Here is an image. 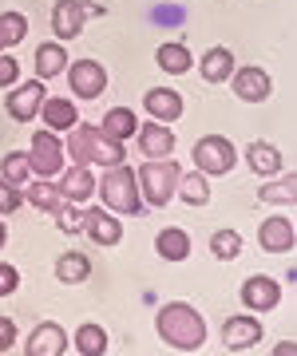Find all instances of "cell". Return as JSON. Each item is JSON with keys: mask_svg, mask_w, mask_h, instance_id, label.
Returning <instances> with one entry per match:
<instances>
[{"mask_svg": "<svg viewBox=\"0 0 297 356\" xmlns=\"http://www.w3.org/2000/svg\"><path fill=\"white\" fill-rule=\"evenodd\" d=\"M155 329L179 353H194V348H202V341H207V321L198 317L186 301H170V305L159 309Z\"/></svg>", "mask_w": 297, "mask_h": 356, "instance_id": "obj_1", "label": "cell"}, {"mask_svg": "<svg viewBox=\"0 0 297 356\" xmlns=\"http://www.w3.org/2000/svg\"><path fill=\"white\" fill-rule=\"evenodd\" d=\"M64 154L72 159V163H79V166H88V163H99V166H115V163H123V143H115V139H107L99 127H88V123H76L72 127V135H67V143H64Z\"/></svg>", "mask_w": 297, "mask_h": 356, "instance_id": "obj_2", "label": "cell"}, {"mask_svg": "<svg viewBox=\"0 0 297 356\" xmlns=\"http://www.w3.org/2000/svg\"><path fill=\"white\" fill-rule=\"evenodd\" d=\"M99 198L111 214H143V194L135 182V170L123 163L107 166V175L99 178Z\"/></svg>", "mask_w": 297, "mask_h": 356, "instance_id": "obj_3", "label": "cell"}, {"mask_svg": "<svg viewBox=\"0 0 297 356\" xmlns=\"http://www.w3.org/2000/svg\"><path fill=\"white\" fill-rule=\"evenodd\" d=\"M179 163L175 159H147V163L135 170V182H139V194L147 206H167L175 198V186H179Z\"/></svg>", "mask_w": 297, "mask_h": 356, "instance_id": "obj_4", "label": "cell"}, {"mask_svg": "<svg viewBox=\"0 0 297 356\" xmlns=\"http://www.w3.org/2000/svg\"><path fill=\"white\" fill-rule=\"evenodd\" d=\"M234 163H238V151L226 135H202L194 143V166L202 175H226V170H234Z\"/></svg>", "mask_w": 297, "mask_h": 356, "instance_id": "obj_5", "label": "cell"}, {"mask_svg": "<svg viewBox=\"0 0 297 356\" xmlns=\"http://www.w3.org/2000/svg\"><path fill=\"white\" fill-rule=\"evenodd\" d=\"M28 166L36 178H56L64 170V143L56 131H36L32 139V151H28Z\"/></svg>", "mask_w": 297, "mask_h": 356, "instance_id": "obj_6", "label": "cell"}, {"mask_svg": "<svg viewBox=\"0 0 297 356\" xmlns=\"http://www.w3.org/2000/svg\"><path fill=\"white\" fill-rule=\"evenodd\" d=\"M104 4H83V0H56L52 4V32L60 40H76L83 32V16H99Z\"/></svg>", "mask_w": 297, "mask_h": 356, "instance_id": "obj_7", "label": "cell"}, {"mask_svg": "<svg viewBox=\"0 0 297 356\" xmlns=\"http://www.w3.org/2000/svg\"><path fill=\"white\" fill-rule=\"evenodd\" d=\"M67 83H72V91L79 99H99L107 91V72L99 60H76L67 67Z\"/></svg>", "mask_w": 297, "mask_h": 356, "instance_id": "obj_8", "label": "cell"}, {"mask_svg": "<svg viewBox=\"0 0 297 356\" xmlns=\"http://www.w3.org/2000/svg\"><path fill=\"white\" fill-rule=\"evenodd\" d=\"M48 99V91H44V79H28L24 88H13L8 91V115L13 119H20V123H28V119H36L40 115V103Z\"/></svg>", "mask_w": 297, "mask_h": 356, "instance_id": "obj_9", "label": "cell"}, {"mask_svg": "<svg viewBox=\"0 0 297 356\" xmlns=\"http://www.w3.org/2000/svg\"><path fill=\"white\" fill-rule=\"evenodd\" d=\"M258 341H262V321L258 317L238 313V317H230L222 325V344H226L230 353H246V348H254Z\"/></svg>", "mask_w": 297, "mask_h": 356, "instance_id": "obj_10", "label": "cell"}, {"mask_svg": "<svg viewBox=\"0 0 297 356\" xmlns=\"http://www.w3.org/2000/svg\"><path fill=\"white\" fill-rule=\"evenodd\" d=\"M278 301H282V285L273 277H262V273L246 277V285H242V305L246 309L266 313V309H278Z\"/></svg>", "mask_w": 297, "mask_h": 356, "instance_id": "obj_11", "label": "cell"}, {"mask_svg": "<svg viewBox=\"0 0 297 356\" xmlns=\"http://www.w3.org/2000/svg\"><path fill=\"white\" fill-rule=\"evenodd\" d=\"M258 242H262V250H270V254H289V250H294V242H297L294 222H289V218H282V214L266 218V222H262V229H258Z\"/></svg>", "mask_w": 297, "mask_h": 356, "instance_id": "obj_12", "label": "cell"}, {"mask_svg": "<svg viewBox=\"0 0 297 356\" xmlns=\"http://www.w3.org/2000/svg\"><path fill=\"white\" fill-rule=\"evenodd\" d=\"M230 79H234V95H238V99H246V103L270 99V91H273L270 76H266L262 67H242V72H230Z\"/></svg>", "mask_w": 297, "mask_h": 356, "instance_id": "obj_13", "label": "cell"}, {"mask_svg": "<svg viewBox=\"0 0 297 356\" xmlns=\"http://www.w3.org/2000/svg\"><path fill=\"white\" fill-rule=\"evenodd\" d=\"M64 353H67V332L60 325L44 321V325L32 329V337H28V356H64Z\"/></svg>", "mask_w": 297, "mask_h": 356, "instance_id": "obj_14", "label": "cell"}, {"mask_svg": "<svg viewBox=\"0 0 297 356\" xmlns=\"http://www.w3.org/2000/svg\"><path fill=\"white\" fill-rule=\"evenodd\" d=\"M83 234H88L95 245H119L123 226H119L115 214H104V210H83Z\"/></svg>", "mask_w": 297, "mask_h": 356, "instance_id": "obj_15", "label": "cell"}, {"mask_svg": "<svg viewBox=\"0 0 297 356\" xmlns=\"http://www.w3.org/2000/svg\"><path fill=\"white\" fill-rule=\"evenodd\" d=\"M139 135V151L147 154V159H167L170 151H175V131L167 127V123H147V127L135 131Z\"/></svg>", "mask_w": 297, "mask_h": 356, "instance_id": "obj_16", "label": "cell"}, {"mask_svg": "<svg viewBox=\"0 0 297 356\" xmlns=\"http://www.w3.org/2000/svg\"><path fill=\"white\" fill-rule=\"evenodd\" d=\"M60 194H64L67 202H88L91 194H95V178H91L88 166H72V170H60Z\"/></svg>", "mask_w": 297, "mask_h": 356, "instance_id": "obj_17", "label": "cell"}, {"mask_svg": "<svg viewBox=\"0 0 297 356\" xmlns=\"http://www.w3.org/2000/svg\"><path fill=\"white\" fill-rule=\"evenodd\" d=\"M143 107H147V115H151V119L170 123V119H179V115H182V95L175 88H155V91H147Z\"/></svg>", "mask_w": 297, "mask_h": 356, "instance_id": "obj_18", "label": "cell"}, {"mask_svg": "<svg viewBox=\"0 0 297 356\" xmlns=\"http://www.w3.org/2000/svg\"><path fill=\"white\" fill-rule=\"evenodd\" d=\"M40 119L48 123V131H72L79 123V111H76V103L72 99H44L40 103Z\"/></svg>", "mask_w": 297, "mask_h": 356, "instance_id": "obj_19", "label": "cell"}, {"mask_svg": "<svg viewBox=\"0 0 297 356\" xmlns=\"http://www.w3.org/2000/svg\"><path fill=\"white\" fill-rule=\"evenodd\" d=\"M99 131H104L107 139L127 143L131 135L139 131V119H135V111H131V107H111V111L104 115V123H99Z\"/></svg>", "mask_w": 297, "mask_h": 356, "instance_id": "obj_20", "label": "cell"}, {"mask_svg": "<svg viewBox=\"0 0 297 356\" xmlns=\"http://www.w3.org/2000/svg\"><path fill=\"white\" fill-rule=\"evenodd\" d=\"M198 72H202V79H207V83H226V79H230V72H234V51L230 48H210L207 56H202Z\"/></svg>", "mask_w": 297, "mask_h": 356, "instance_id": "obj_21", "label": "cell"}, {"mask_svg": "<svg viewBox=\"0 0 297 356\" xmlns=\"http://www.w3.org/2000/svg\"><path fill=\"white\" fill-rule=\"evenodd\" d=\"M155 250H159V257H167V261H186V257H191V234L179 229V226H170L155 238Z\"/></svg>", "mask_w": 297, "mask_h": 356, "instance_id": "obj_22", "label": "cell"}, {"mask_svg": "<svg viewBox=\"0 0 297 356\" xmlns=\"http://www.w3.org/2000/svg\"><path fill=\"white\" fill-rule=\"evenodd\" d=\"M246 163L254 175H278L282 170V151L273 143H250L246 147Z\"/></svg>", "mask_w": 297, "mask_h": 356, "instance_id": "obj_23", "label": "cell"}, {"mask_svg": "<svg viewBox=\"0 0 297 356\" xmlns=\"http://www.w3.org/2000/svg\"><path fill=\"white\" fill-rule=\"evenodd\" d=\"M67 67V51L60 44H40L36 48V76L40 79H56Z\"/></svg>", "mask_w": 297, "mask_h": 356, "instance_id": "obj_24", "label": "cell"}, {"mask_svg": "<svg viewBox=\"0 0 297 356\" xmlns=\"http://www.w3.org/2000/svg\"><path fill=\"white\" fill-rule=\"evenodd\" d=\"M155 60H159V67H163L167 76H182V72L194 67V56L182 48V44H163V48L155 51Z\"/></svg>", "mask_w": 297, "mask_h": 356, "instance_id": "obj_25", "label": "cell"}, {"mask_svg": "<svg viewBox=\"0 0 297 356\" xmlns=\"http://www.w3.org/2000/svg\"><path fill=\"white\" fill-rule=\"evenodd\" d=\"M24 186H28V202L36 206V210H44V214H56L67 202L64 194H60V186H52V182H24Z\"/></svg>", "mask_w": 297, "mask_h": 356, "instance_id": "obj_26", "label": "cell"}, {"mask_svg": "<svg viewBox=\"0 0 297 356\" xmlns=\"http://www.w3.org/2000/svg\"><path fill=\"white\" fill-rule=\"evenodd\" d=\"M56 277L64 281V285H79V281H88L91 277V261L83 254H64L60 261H56Z\"/></svg>", "mask_w": 297, "mask_h": 356, "instance_id": "obj_27", "label": "cell"}, {"mask_svg": "<svg viewBox=\"0 0 297 356\" xmlns=\"http://www.w3.org/2000/svg\"><path fill=\"white\" fill-rule=\"evenodd\" d=\"M175 194H182L191 206H207L210 202V186H207V175L202 170H191V175H179V186Z\"/></svg>", "mask_w": 297, "mask_h": 356, "instance_id": "obj_28", "label": "cell"}, {"mask_svg": "<svg viewBox=\"0 0 297 356\" xmlns=\"http://www.w3.org/2000/svg\"><path fill=\"white\" fill-rule=\"evenodd\" d=\"M76 353L79 356H104L107 353V332L99 325H79L76 332Z\"/></svg>", "mask_w": 297, "mask_h": 356, "instance_id": "obj_29", "label": "cell"}, {"mask_svg": "<svg viewBox=\"0 0 297 356\" xmlns=\"http://www.w3.org/2000/svg\"><path fill=\"white\" fill-rule=\"evenodd\" d=\"M258 198H262V202L294 206V202H297V178L289 175V178H278V182H266V186L258 191Z\"/></svg>", "mask_w": 297, "mask_h": 356, "instance_id": "obj_30", "label": "cell"}, {"mask_svg": "<svg viewBox=\"0 0 297 356\" xmlns=\"http://www.w3.org/2000/svg\"><path fill=\"white\" fill-rule=\"evenodd\" d=\"M24 36H28V20L20 13H4V16H0V51L16 48Z\"/></svg>", "mask_w": 297, "mask_h": 356, "instance_id": "obj_31", "label": "cell"}, {"mask_svg": "<svg viewBox=\"0 0 297 356\" xmlns=\"http://www.w3.org/2000/svg\"><path fill=\"white\" fill-rule=\"evenodd\" d=\"M210 254L218 257V261H234V257L242 254V238H238V229H218V234L210 238Z\"/></svg>", "mask_w": 297, "mask_h": 356, "instance_id": "obj_32", "label": "cell"}, {"mask_svg": "<svg viewBox=\"0 0 297 356\" xmlns=\"http://www.w3.org/2000/svg\"><path fill=\"white\" fill-rule=\"evenodd\" d=\"M28 175H32V166H28V154H24V151L4 154V166H0V178H4V182H13V186H24Z\"/></svg>", "mask_w": 297, "mask_h": 356, "instance_id": "obj_33", "label": "cell"}, {"mask_svg": "<svg viewBox=\"0 0 297 356\" xmlns=\"http://www.w3.org/2000/svg\"><path fill=\"white\" fill-rule=\"evenodd\" d=\"M56 226L64 229V234H79V229H83V210H76L72 202H64L60 210H56Z\"/></svg>", "mask_w": 297, "mask_h": 356, "instance_id": "obj_34", "label": "cell"}, {"mask_svg": "<svg viewBox=\"0 0 297 356\" xmlns=\"http://www.w3.org/2000/svg\"><path fill=\"white\" fill-rule=\"evenodd\" d=\"M13 210H20V194H16L13 182L0 178V214H13Z\"/></svg>", "mask_w": 297, "mask_h": 356, "instance_id": "obj_35", "label": "cell"}, {"mask_svg": "<svg viewBox=\"0 0 297 356\" xmlns=\"http://www.w3.org/2000/svg\"><path fill=\"white\" fill-rule=\"evenodd\" d=\"M16 79H20V64H16L13 56L0 51V88H13Z\"/></svg>", "mask_w": 297, "mask_h": 356, "instance_id": "obj_36", "label": "cell"}, {"mask_svg": "<svg viewBox=\"0 0 297 356\" xmlns=\"http://www.w3.org/2000/svg\"><path fill=\"white\" fill-rule=\"evenodd\" d=\"M16 285H20V273H16L13 266H0V297L16 293Z\"/></svg>", "mask_w": 297, "mask_h": 356, "instance_id": "obj_37", "label": "cell"}, {"mask_svg": "<svg viewBox=\"0 0 297 356\" xmlns=\"http://www.w3.org/2000/svg\"><path fill=\"white\" fill-rule=\"evenodd\" d=\"M13 344H16V321L0 317V353H8Z\"/></svg>", "mask_w": 297, "mask_h": 356, "instance_id": "obj_38", "label": "cell"}, {"mask_svg": "<svg viewBox=\"0 0 297 356\" xmlns=\"http://www.w3.org/2000/svg\"><path fill=\"white\" fill-rule=\"evenodd\" d=\"M8 242V226H4V222H0V245Z\"/></svg>", "mask_w": 297, "mask_h": 356, "instance_id": "obj_39", "label": "cell"}]
</instances>
